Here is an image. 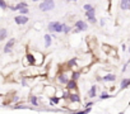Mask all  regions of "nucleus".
<instances>
[{
    "label": "nucleus",
    "instance_id": "31",
    "mask_svg": "<svg viewBox=\"0 0 130 114\" xmlns=\"http://www.w3.org/2000/svg\"><path fill=\"white\" fill-rule=\"evenodd\" d=\"M18 100H19V98H18V96H14V99H13V101H14V103H17Z\"/></svg>",
    "mask_w": 130,
    "mask_h": 114
},
{
    "label": "nucleus",
    "instance_id": "15",
    "mask_svg": "<svg viewBox=\"0 0 130 114\" xmlns=\"http://www.w3.org/2000/svg\"><path fill=\"white\" fill-rule=\"evenodd\" d=\"M8 37V29L7 28H2L0 29V41H4Z\"/></svg>",
    "mask_w": 130,
    "mask_h": 114
},
{
    "label": "nucleus",
    "instance_id": "23",
    "mask_svg": "<svg viewBox=\"0 0 130 114\" xmlns=\"http://www.w3.org/2000/svg\"><path fill=\"white\" fill-rule=\"evenodd\" d=\"M70 31H72V27H69L68 24H65V23H64V33H65V34H68Z\"/></svg>",
    "mask_w": 130,
    "mask_h": 114
},
{
    "label": "nucleus",
    "instance_id": "16",
    "mask_svg": "<svg viewBox=\"0 0 130 114\" xmlns=\"http://www.w3.org/2000/svg\"><path fill=\"white\" fill-rule=\"evenodd\" d=\"M80 75H82V71H73V72H72L70 79H72V80H74V81H77V80L80 77Z\"/></svg>",
    "mask_w": 130,
    "mask_h": 114
},
{
    "label": "nucleus",
    "instance_id": "21",
    "mask_svg": "<svg viewBox=\"0 0 130 114\" xmlns=\"http://www.w3.org/2000/svg\"><path fill=\"white\" fill-rule=\"evenodd\" d=\"M108 98H112V95H110V94H107V93H102V94L100 95V99H101V100H106V99H108Z\"/></svg>",
    "mask_w": 130,
    "mask_h": 114
},
{
    "label": "nucleus",
    "instance_id": "28",
    "mask_svg": "<svg viewBox=\"0 0 130 114\" xmlns=\"http://www.w3.org/2000/svg\"><path fill=\"white\" fill-rule=\"evenodd\" d=\"M93 104H94V103H93V101H88V103H87V104H86V108H91V106H92V105H93Z\"/></svg>",
    "mask_w": 130,
    "mask_h": 114
},
{
    "label": "nucleus",
    "instance_id": "14",
    "mask_svg": "<svg viewBox=\"0 0 130 114\" xmlns=\"http://www.w3.org/2000/svg\"><path fill=\"white\" fill-rule=\"evenodd\" d=\"M129 85H130V79L122 77V80H121V89H126V88H129Z\"/></svg>",
    "mask_w": 130,
    "mask_h": 114
},
{
    "label": "nucleus",
    "instance_id": "24",
    "mask_svg": "<svg viewBox=\"0 0 130 114\" xmlns=\"http://www.w3.org/2000/svg\"><path fill=\"white\" fill-rule=\"evenodd\" d=\"M0 8L2 9H7L8 8V5H7V3L4 2V0H0Z\"/></svg>",
    "mask_w": 130,
    "mask_h": 114
},
{
    "label": "nucleus",
    "instance_id": "25",
    "mask_svg": "<svg viewBox=\"0 0 130 114\" xmlns=\"http://www.w3.org/2000/svg\"><path fill=\"white\" fill-rule=\"evenodd\" d=\"M28 9H22V10H19V15H27L28 14Z\"/></svg>",
    "mask_w": 130,
    "mask_h": 114
},
{
    "label": "nucleus",
    "instance_id": "18",
    "mask_svg": "<svg viewBox=\"0 0 130 114\" xmlns=\"http://www.w3.org/2000/svg\"><path fill=\"white\" fill-rule=\"evenodd\" d=\"M86 17H87V19L96 17V8H93V9H92V10H89V12H86Z\"/></svg>",
    "mask_w": 130,
    "mask_h": 114
},
{
    "label": "nucleus",
    "instance_id": "30",
    "mask_svg": "<svg viewBox=\"0 0 130 114\" xmlns=\"http://www.w3.org/2000/svg\"><path fill=\"white\" fill-rule=\"evenodd\" d=\"M100 24H101V27H103V25H105V19H101Z\"/></svg>",
    "mask_w": 130,
    "mask_h": 114
},
{
    "label": "nucleus",
    "instance_id": "12",
    "mask_svg": "<svg viewBox=\"0 0 130 114\" xmlns=\"http://www.w3.org/2000/svg\"><path fill=\"white\" fill-rule=\"evenodd\" d=\"M97 85H93L91 89H89V91H88V96L89 98H96V95H97Z\"/></svg>",
    "mask_w": 130,
    "mask_h": 114
},
{
    "label": "nucleus",
    "instance_id": "4",
    "mask_svg": "<svg viewBox=\"0 0 130 114\" xmlns=\"http://www.w3.org/2000/svg\"><path fill=\"white\" fill-rule=\"evenodd\" d=\"M57 82L59 84H61V85H68V82L72 80L70 77H69V75H67L65 72H61V74H59L57 75Z\"/></svg>",
    "mask_w": 130,
    "mask_h": 114
},
{
    "label": "nucleus",
    "instance_id": "9",
    "mask_svg": "<svg viewBox=\"0 0 130 114\" xmlns=\"http://www.w3.org/2000/svg\"><path fill=\"white\" fill-rule=\"evenodd\" d=\"M120 8L122 10L130 9V0H121V2H120Z\"/></svg>",
    "mask_w": 130,
    "mask_h": 114
},
{
    "label": "nucleus",
    "instance_id": "6",
    "mask_svg": "<svg viewBox=\"0 0 130 114\" xmlns=\"http://www.w3.org/2000/svg\"><path fill=\"white\" fill-rule=\"evenodd\" d=\"M14 43H15V39H14V38H12L10 41H8V42H7V44L4 46L3 52H4V53H12V49H13Z\"/></svg>",
    "mask_w": 130,
    "mask_h": 114
},
{
    "label": "nucleus",
    "instance_id": "7",
    "mask_svg": "<svg viewBox=\"0 0 130 114\" xmlns=\"http://www.w3.org/2000/svg\"><path fill=\"white\" fill-rule=\"evenodd\" d=\"M68 98H69V101H72V103L80 104V101H82V99L79 98V95H78L77 93H70V94L68 95Z\"/></svg>",
    "mask_w": 130,
    "mask_h": 114
},
{
    "label": "nucleus",
    "instance_id": "1",
    "mask_svg": "<svg viewBox=\"0 0 130 114\" xmlns=\"http://www.w3.org/2000/svg\"><path fill=\"white\" fill-rule=\"evenodd\" d=\"M47 29L51 34H55V33H64V23H60L57 20L55 22H50L47 24Z\"/></svg>",
    "mask_w": 130,
    "mask_h": 114
},
{
    "label": "nucleus",
    "instance_id": "10",
    "mask_svg": "<svg viewBox=\"0 0 130 114\" xmlns=\"http://www.w3.org/2000/svg\"><path fill=\"white\" fill-rule=\"evenodd\" d=\"M45 47L46 48H48V47H51V43H52V36L51 34H45Z\"/></svg>",
    "mask_w": 130,
    "mask_h": 114
},
{
    "label": "nucleus",
    "instance_id": "29",
    "mask_svg": "<svg viewBox=\"0 0 130 114\" xmlns=\"http://www.w3.org/2000/svg\"><path fill=\"white\" fill-rule=\"evenodd\" d=\"M35 28H36V29H40V28H41V27H40V23H38V22H37V23H35Z\"/></svg>",
    "mask_w": 130,
    "mask_h": 114
},
{
    "label": "nucleus",
    "instance_id": "19",
    "mask_svg": "<svg viewBox=\"0 0 130 114\" xmlns=\"http://www.w3.org/2000/svg\"><path fill=\"white\" fill-rule=\"evenodd\" d=\"M50 103L59 104V103H60V98H59V96H56V95H55V96H51V98H50Z\"/></svg>",
    "mask_w": 130,
    "mask_h": 114
},
{
    "label": "nucleus",
    "instance_id": "13",
    "mask_svg": "<svg viewBox=\"0 0 130 114\" xmlns=\"http://www.w3.org/2000/svg\"><path fill=\"white\" fill-rule=\"evenodd\" d=\"M91 110H92V108H86V109H83V110H75V111H69L70 114H89L91 113Z\"/></svg>",
    "mask_w": 130,
    "mask_h": 114
},
{
    "label": "nucleus",
    "instance_id": "11",
    "mask_svg": "<svg viewBox=\"0 0 130 114\" xmlns=\"http://www.w3.org/2000/svg\"><path fill=\"white\" fill-rule=\"evenodd\" d=\"M77 88H78V85H77V81H74V80H70V81L68 82V85H67V89H68L69 91L77 90Z\"/></svg>",
    "mask_w": 130,
    "mask_h": 114
},
{
    "label": "nucleus",
    "instance_id": "32",
    "mask_svg": "<svg viewBox=\"0 0 130 114\" xmlns=\"http://www.w3.org/2000/svg\"><path fill=\"white\" fill-rule=\"evenodd\" d=\"M119 114H125V113H124V111H120V113H119Z\"/></svg>",
    "mask_w": 130,
    "mask_h": 114
},
{
    "label": "nucleus",
    "instance_id": "2",
    "mask_svg": "<svg viewBox=\"0 0 130 114\" xmlns=\"http://www.w3.org/2000/svg\"><path fill=\"white\" fill-rule=\"evenodd\" d=\"M38 8L41 12H50L55 8V2H52V0H43V2L40 3Z\"/></svg>",
    "mask_w": 130,
    "mask_h": 114
},
{
    "label": "nucleus",
    "instance_id": "8",
    "mask_svg": "<svg viewBox=\"0 0 130 114\" xmlns=\"http://www.w3.org/2000/svg\"><path fill=\"white\" fill-rule=\"evenodd\" d=\"M116 80V75L115 74H107L105 76H102V81L103 82H112Z\"/></svg>",
    "mask_w": 130,
    "mask_h": 114
},
{
    "label": "nucleus",
    "instance_id": "33",
    "mask_svg": "<svg viewBox=\"0 0 130 114\" xmlns=\"http://www.w3.org/2000/svg\"><path fill=\"white\" fill-rule=\"evenodd\" d=\"M129 52H130V48H129Z\"/></svg>",
    "mask_w": 130,
    "mask_h": 114
},
{
    "label": "nucleus",
    "instance_id": "17",
    "mask_svg": "<svg viewBox=\"0 0 130 114\" xmlns=\"http://www.w3.org/2000/svg\"><path fill=\"white\" fill-rule=\"evenodd\" d=\"M29 103H31L32 105H35V106H38V96H36V95H31V98H29Z\"/></svg>",
    "mask_w": 130,
    "mask_h": 114
},
{
    "label": "nucleus",
    "instance_id": "5",
    "mask_svg": "<svg viewBox=\"0 0 130 114\" xmlns=\"http://www.w3.org/2000/svg\"><path fill=\"white\" fill-rule=\"evenodd\" d=\"M28 20H29V18L27 15H17V17H14V22L18 25H24V24L28 23Z\"/></svg>",
    "mask_w": 130,
    "mask_h": 114
},
{
    "label": "nucleus",
    "instance_id": "22",
    "mask_svg": "<svg viewBox=\"0 0 130 114\" xmlns=\"http://www.w3.org/2000/svg\"><path fill=\"white\" fill-rule=\"evenodd\" d=\"M94 7L92 5V4H86V5H83V9L86 10V12H89V10H92Z\"/></svg>",
    "mask_w": 130,
    "mask_h": 114
},
{
    "label": "nucleus",
    "instance_id": "20",
    "mask_svg": "<svg viewBox=\"0 0 130 114\" xmlns=\"http://www.w3.org/2000/svg\"><path fill=\"white\" fill-rule=\"evenodd\" d=\"M14 109H31V106H28L26 104H17L14 106Z\"/></svg>",
    "mask_w": 130,
    "mask_h": 114
},
{
    "label": "nucleus",
    "instance_id": "3",
    "mask_svg": "<svg viewBox=\"0 0 130 114\" xmlns=\"http://www.w3.org/2000/svg\"><path fill=\"white\" fill-rule=\"evenodd\" d=\"M87 29H88L87 22H84V20H77V22L74 23V32H75V33H78V32H84V31H87Z\"/></svg>",
    "mask_w": 130,
    "mask_h": 114
},
{
    "label": "nucleus",
    "instance_id": "26",
    "mask_svg": "<svg viewBox=\"0 0 130 114\" xmlns=\"http://www.w3.org/2000/svg\"><path fill=\"white\" fill-rule=\"evenodd\" d=\"M21 84H22V86H28V84H27V80H26V77H22L21 79Z\"/></svg>",
    "mask_w": 130,
    "mask_h": 114
},
{
    "label": "nucleus",
    "instance_id": "27",
    "mask_svg": "<svg viewBox=\"0 0 130 114\" xmlns=\"http://www.w3.org/2000/svg\"><path fill=\"white\" fill-rule=\"evenodd\" d=\"M88 22H89V23H92V24H94V23H97V18H96V17L89 18V19H88Z\"/></svg>",
    "mask_w": 130,
    "mask_h": 114
}]
</instances>
